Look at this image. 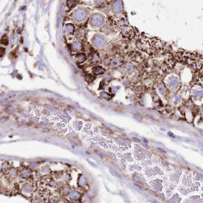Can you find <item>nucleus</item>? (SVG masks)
Listing matches in <instances>:
<instances>
[{"mask_svg": "<svg viewBox=\"0 0 203 203\" xmlns=\"http://www.w3.org/2000/svg\"><path fill=\"white\" fill-rule=\"evenodd\" d=\"M1 42L3 44L5 45H7L9 44V40L7 38V36L6 35H5L3 36L2 39H1Z\"/></svg>", "mask_w": 203, "mask_h": 203, "instance_id": "nucleus-1", "label": "nucleus"}, {"mask_svg": "<svg viewBox=\"0 0 203 203\" xmlns=\"http://www.w3.org/2000/svg\"><path fill=\"white\" fill-rule=\"evenodd\" d=\"M5 52V49L3 48H1V52H0L1 57H2L4 55Z\"/></svg>", "mask_w": 203, "mask_h": 203, "instance_id": "nucleus-2", "label": "nucleus"}, {"mask_svg": "<svg viewBox=\"0 0 203 203\" xmlns=\"http://www.w3.org/2000/svg\"><path fill=\"white\" fill-rule=\"evenodd\" d=\"M134 140L135 141H136V142H140V140H139V139L137 138H134Z\"/></svg>", "mask_w": 203, "mask_h": 203, "instance_id": "nucleus-3", "label": "nucleus"}]
</instances>
